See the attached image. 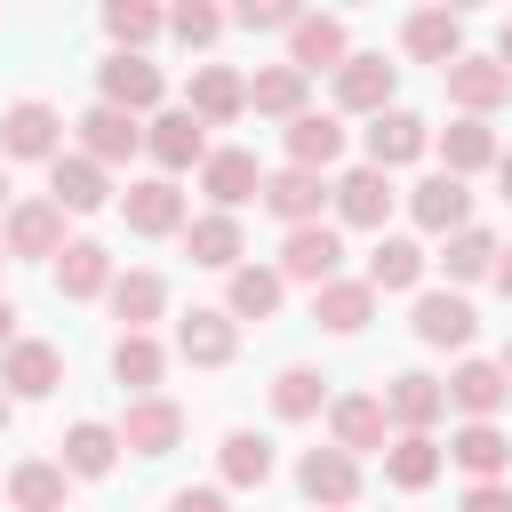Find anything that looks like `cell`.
<instances>
[{"label":"cell","mask_w":512,"mask_h":512,"mask_svg":"<svg viewBox=\"0 0 512 512\" xmlns=\"http://www.w3.org/2000/svg\"><path fill=\"white\" fill-rule=\"evenodd\" d=\"M504 376H512V344H504Z\"/></svg>","instance_id":"55"},{"label":"cell","mask_w":512,"mask_h":512,"mask_svg":"<svg viewBox=\"0 0 512 512\" xmlns=\"http://www.w3.org/2000/svg\"><path fill=\"white\" fill-rule=\"evenodd\" d=\"M200 128H224V120H240L248 112V80L232 72V64H200L192 72V104H184Z\"/></svg>","instance_id":"9"},{"label":"cell","mask_w":512,"mask_h":512,"mask_svg":"<svg viewBox=\"0 0 512 512\" xmlns=\"http://www.w3.org/2000/svg\"><path fill=\"white\" fill-rule=\"evenodd\" d=\"M48 200H56L64 216H88V208L112 200V184H104V168H96L88 152H56V160H48Z\"/></svg>","instance_id":"5"},{"label":"cell","mask_w":512,"mask_h":512,"mask_svg":"<svg viewBox=\"0 0 512 512\" xmlns=\"http://www.w3.org/2000/svg\"><path fill=\"white\" fill-rule=\"evenodd\" d=\"M448 96L464 104V120H480V112H496V104L512 96V72H504L496 56H456V64H448Z\"/></svg>","instance_id":"8"},{"label":"cell","mask_w":512,"mask_h":512,"mask_svg":"<svg viewBox=\"0 0 512 512\" xmlns=\"http://www.w3.org/2000/svg\"><path fill=\"white\" fill-rule=\"evenodd\" d=\"M0 432H8V392H0Z\"/></svg>","instance_id":"53"},{"label":"cell","mask_w":512,"mask_h":512,"mask_svg":"<svg viewBox=\"0 0 512 512\" xmlns=\"http://www.w3.org/2000/svg\"><path fill=\"white\" fill-rule=\"evenodd\" d=\"M496 64L512 72V16H504V40H496Z\"/></svg>","instance_id":"50"},{"label":"cell","mask_w":512,"mask_h":512,"mask_svg":"<svg viewBox=\"0 0 512 512\" xmlns=\"http://www.w3.org/2000/svg\"><path fill=\"white\" fill-rule=\"evenodd\" d=\"M8 496L24 512H64V464H16L8 472Z\"/></svg>","instance_id":"41"},{"label":"cell","mask_w":512,"mask_h":512,"mask_svg":"<svg viewBox=\"0 0 512 512\" xmlns=\"http://www.w3.org/2000/svg\"><path fill=\"white\" fill-rule=\"evenodd\" d=\"M0 200H8V168H0Z\"/></svg>","instance_id":"54"},{"label":"cell","mask_w":512,"mask_h":512,"mask_svg":"<svg viewBox=\"0 0 512 512\" xmlns=\"http://www.w3.org/2000/svg\"><path fill=\"white\" fill-rule=\"evenodd\" d=\"M392 80H400V72H392L384 56H344V72H336V104L376 120V112H392Z\"/></svg>","instance_id":"14"},{"label":"cell","mask_w":512,"mask_h":512,"mask_svg":"<svg viewBox=\"0 0 512 512\" xmlns=\"http://www.w3.org/2000/svg\"><path fill=\"white\" fill-rule=\"evenodd\" d=\"M408 328H416V344H448L456 352V344H472V304L448 296V288H432V296H416V320Z\"/></svg>","instance_id":"25"},{"label":"cell","mask_w":512,"mask_h":512,"mask_svg":"<svg viewBox=\"0 0 512 512\" xmlns=\"http://www.w3.org/2000/svg\"><path fill=\"white\" fill-rule=\"evenodd\" d=\"M184 256L208 264V272H240V224L216 208V216H192L184 224Z\"/></svg>","instance_id":"27"},{"label":"cell","mask_w":512,"mask_h":512,"mask_svg":"<svg viewBox=\"0 0 512 512\" xmlns=\"http://www.w3.org/2000/svg\"><path fill=\"white\" fill-rule=\"evenodd\" d=\"M368 312H376V288H368V280H328V288H312V320L336 328V336H360Z\"/></svg>","instance_id":"24"},{"label":"cell","mask_w":512,"mask_h":512,"mask_svg":"<svg viewBox=\"0 0 512 512\" xmlns=\"http://www.w3.org/2000/svg\"><path fill=\"white\" fill-rule=\"evenodd\" d=\"M200 192L232 216L240 200H264V176H256V152H208L200 160Z\"/></svg>","instance_id":"17"},{"label":"cell","mask_w":512,"mask_h":512,"mask_svg":"<svg viewBox=\"0 0 512 512\" xmlns=\"http://www.w3.org/2000/svg\"><path fill=\"white\" fill-rule=\"evenodd\" d=\"M168 512H232V504H224V488H176Z\"/></svg>","instance_id":"48"},{"label":"cell","mask_w":512,"mask_h":512,"mask_svg":"<svg viewBox=\"0 0 512 512\" xmlns=\"http://www.w3.org/2000/svg\"><path fill=\"white\" fill-rule=\"evenodd\" d=\"M336 216H344V224H384V216H392V176H384V168H352V176L336 184Z\"/></svg>","instance_id":"29"},{"label":"cell","mask_w":512,"mask_h":512,"mask_svg":"<svg viewBox=\"0 0 512 512\" xmlns=\"http://www.w3.org/2000/svg\"><path fill=\"white\" fill-rule=\"evenodd\" d=\"M112 456H120V432H112V424H72V432H64V472H72V480H104Z\"/></svg>","instance_id":"32"},{"label":"cell","mask_w":512,"mask_h":512,"mask_svg":"<svg viewBox=\"0 0 512 512\" xmlns=\"http://www.w3.org/2000/svg\"><path fill=\"white\" fill-rule=\"evenodd\" d=\"M344 16H304L296 32H288V64L312 80V72H344Z\"/></svg>","instance_id":"13"},{"label":"cell","mask_w":512,"mask_h":512,"mask_svg":"<svg viewBox=\"0 0 512 512\" xmlns=\"http://www.w3.org/2000/svg\"><path fill=\"white\" fill-rule=\"evenodd\" d=\"M336 152H344V128H336L328 112H304V120H288V168H312V176H320Z\"/></svg>","instance_id":"30"},{"label":"cell","mask_w":512,"mask_h":512,"mask_svg":"<svg viewBox=\"0 0 512 512\" xmlns=\"http://www.w3.org/2000/svg\"><path fill=\"white\" fill-rule=\"evenodd\" d=\"M384 400H368V392H344L336 408H328V432H336V448L344 456H368V448H384Z\"/></svg>","instance_id":"21"},{"label":"cell","mask_w":512,"mask_h":512,"mask_svg":"<svg viewBox=\"0 0 512 512\" xmlns=\"http://www.w3.org/2000/svg\"><path fill=\"white\" fill-rule=\"evenodd\" d=\"M416 280H424V248H416V240H376V256H368V288L392 296V288H416Z\"/></svg>","instance_id":"39"},{"label":"cell","mask_w":512,"mask_h":512,"mask_svg":"<svg viewBox=\"0 0 512 512\" xmlns=\"http://www.w3.org/2000/svg\"><path fill=\"white\" fill-rule=\"evenodd\" d=\"M224 312H232V320H272V312H280V272L240 264V272H232V288H224Z\"/></svg>","instance_id":"34"},{"label":"cell","mask_w":512,"mask_h":512,"mask_svg":"<svg viewBox=\"0 0 512 512\" xmlns=\"http://www.w3.org/2000/svg\"><path fill=\"white\" fill-rule=\"evenodd\" d=\"M56 288H64V296H104V288H112V256H104V240H72V248L56 256Z\"/></svg>","instance_id":"31"},{"label":"cell","mask_w":512,"mask_h":512,"mask_svg":"<svg viewBox=\"0 0 512 512\" xmlns=\"http://www.w3.org/2000/svg\"><path fill=\"white\" fill-rule=\"evenodd\" d=\"M440 408H448V384H440V376H424V368H408V376H392V384H384V416H392L400 432H432V424H440Z\"/></svg>","instance_id":"6"},{"label":"cell","mask_w":512,"mask_h":512,"mask_svg":"<svg viewBox=\"0 0 512 512\" xmlns=\"http://www.w3.org/2000/svg\"><path fill=\"white\" fill-rule=\"evenodd\" d=\"M144 144V120L136 112H120V104H96V112H80V152L104 168V160H128Z\"/></svg>","instance_id":"15"},{"label":"cell","mask_w":512,"mask_h":512,"mask_svg":"<svg viewBox=\"0 0 512 512\" xmlns=\"http://www.w3.org/2000/svg\"><path fill=\"white\" fill-rule=\"evenodd\" d=\"M160 304H168V280L160 272H120L112 280V312L128 320V336H144V320H160Z\"/></svg>","instance_id":"35"},{"label":"cell","mask_w":512,"mask_h":512,"mask_svg":"<svg viewBox=\"0 0 512 512\" xmlns=\"http://www.w3.org/2000/svg\"><path fill=\"white\" fill-rule=\"evenodd\" d=\"M408 216L424 224V232H464L472 224V192H464V176H424L416 192H408Z\"/></svg>","instance_id":"10"},{"label":"cell","mask_w":512,"mask_h":512,"mask_svg":"<svg viewBox=\"0 0 512 512\" xmlns=\"http://www.w3.org/2000/svg\"><path fill=\"white\" fill-rule=\"evenodd\" d=\"M216 464H224L232 488H264V480H272V440H264V432H224Z\"/></svg>","instance_id":"37"},{"label":"cell","mask_w":512,"mask_h":512,"mask_svg":"<svg viewBox=\"0 0 512 512\" xmlns=\"http://www.w3.org/2000/svg\"><path fill=\"white\" fill-rule=\"evenodd\" d=\"M272 408H280V416H312V408H320V376H312V368H280V376H272Z\"/></svg>","instance_id":"44"},{"label":"cell","mask_w":512,"mask_h":512,"mask_svg":"<svg viewBox=\"0 0 512 512\" xmlns=\"http://www.w3.org/2000/svg\"><path fill=\"white\" fill-rule=\"evenodd\" d=\"M504 392H512V376H504V360H464L456 376H448V400L472 416V424H488L496 408H504Z\"/></svg>","instance_id":"20"},{"label":"cell","mask_w":512,"mask_h":512,"mask_svg":"<svg viewBox=\"0 0 512 512\" xmlns=\"http://www.w3.org/2000/svg\"><path fill=\"white\" fill-rule=\"evenodd\" d=\"M160 24H168V16H160V8H144V0H112V8H104V32L120 40V56H136Z\"/></svg>","instance_id":"42"},{"label":"cell","mask_w":512,"mask_h":512,"mask_svg":"<svg viewBox=\"0 0 512 512\" xmlns=\"http://www.w3.org/2000/svg\"><path fill=\"white\" fill-rule=\"evenodd\" d=\"M424 144H432V128H424L416 112H376V120H368V168H384V176L408 168Z\"/></svg>","instance_id":"16"},{"label":"cell","mask_w":512,"mask_h":512,"mask_svg":"<svg viewBox=\"0 0 512 512\" xmlns=\"http://www.w3.org/2000/svg\"><path fill=\"white\" fill-rule=\"evenodd\" d=\"M160 368H168V352H160L152 336H120V344H112V376H120L128 392H144V400H152Z\"/></svg>","instance_id":"40"},{"label":"cell","mask_w":512,"mask_h":512,"mask_svg":"<svg viewBox=\"0 0 512 512\" xmlns=\"http://www.w3.org/2000/svg\"><path fill=\"white\" fill-rule=\"evenodd\" d=\"M184 440V408L176 400H128V416H120V448L128 456H168Z\"/></svg>","instance_id":"7"},{"label":"cell","mask_w":512,"mask_h":512,"mask_svg":"<svg viewBox=\"0 0 512 512\" xmlns=\"http://www.w3.org/2000/svg\"><path fill=\"white\" fill-rule=\"evenodd\" d=\"M384 480L408 488V496L432 488V480H440V440H432V432H400V440L384 448Z\"/></svg>","instance_id":"28"},{"label":"cell","mask_w":512,"mask_h":512,"mask_svg":"<svg viewBox=\"0 0 512 512\" xmlns=\"http://www.w3.org/2000/svg\"><path fill=\"white\" fill-rule=\"evenodd\" d=\"M168 32H176V40H184V48H208V40H216V32H224V16H216V8H200V0H184V8H176V16H168Z\"/></svg>","instance_id":"45"},{"label":"cell","mask_w":512,"mask_h":512,"mask_svg":"<svg viewBox=\"0 0 512 512\" xmlns=\"http://www.w3.org/2000/svg\"><path fill=\"white\" fill-rule=\"evenodd\" d=\"M336 264H344V240H336L328 224H296V232L280 240V280H312V288H328Z\"/></svg>","instance_id":"3"},{"label":"cell","mask_w":512,"mask_h":512,"mask_svg":"<svg viewBox=\"0 0 512 512\" xmlns=\"http://www.w3.org/2000/svg\"><path fill=\"white\" fill-rule=\"evenodd\" d=\"M400 40H408V56H424V64H440V72H448V64L464 56V24H456L448 8H416V16L400 24Z\"/></svg>","instance_id":"22"},{"label":"cell","mask_w":512,"mask_h":512,"mask_svg":"<svg viewBox=\"0 0 512 512\" xmlns=\"http://www.w3.org/2000/svg\"><path fill=\"white\" fill-rule=\"evenodd\" d=\"M496 256H504V248H496L480 224H464V232L448 240V256H440V264H448V280H480V272H496Z\"/></svg>","instance_id":"43"},{"label":"cell","mask_w":512,"mask_h":512,"mask_svg":"<svg viewBox=\"0 0 512 512\" xmlns=\"http://www.w3.org/2000/svg\"><path fill=\"white\" fill-rule=\"evenodd\" d=\"M232 344H240L232 312H184V320H176V352H184L192 368H224Z\"/></svg>","instance_id":"19"},{"label":"cell","mask_w":512,"mask_h":512,"mask_svg":"<svg viewBox=\"0 0 512 512\" xmlns=\"http://www.w3.org/2000/svg\"><path fill=\"white\" fill-rule=\"evenodd\" d=\"M120 216H128V232H144V240L184 232V192H176V176H144V184H128V192H120Z\"/></svg>","instance_id":"2"},{"label":"cell","mask_w":512,"mask_h":512,"mask_svg":"<svg viewBox=\"0 0 512 512\" xmlns=\"http://www.w3.org/2000/svg\"><path fill=\"white\" fill-rule=\"evenodd\" d=\"M64 208L56 200H16L8 208V256H64Z\"/></svg>","instance_id":"11"},{"label":"cell","mask_w":512,"mask_h":512,"mask_svg":"<svg viewBox=\"0 0 512 512\" xmlns=\"http://www.w3.org/2000/svg\"><path fill=\"white\" fill-rule=\"evenodd\" d=\"M8 344H16V304L0 296V352H8Z\"/></svg>","instance_id":"49"},{"label":"cell","mask_w":512,"mask_h":512,"mask_svg":"<svg viewBox=\"0 0 512 512\" xmlns=\"http://www.w3.org/2000/svg\"><path fill=\"white\" fill-rule=\"evenodd\" d=\"M144 144H152L160 168H192V160H208V128H200L192 112H160V120L144 128Z\"/></svg>","instance_id":"26"},{"label":"cell","mask_w":512,"mask_h":512,"mask_svg":"<svg viewBox=\"0 0 512 512\" xmlns=\"http://www.w3.org/2000/svg\"><path fill=\"white\" fill-rule=\"evenodd\" d=\"M496 176H504V200H512V152H496Z\"/></svg>","instance_id":"52"},{"label":"cell","mask_w":512,"mask_h":512,"mask_svg":"<svg viewBox=\"0 0 512 512\" xmlns=\"http://www.w3.org/2000/svg\"><path fill=\"white\" fill-rule=\"evenodd\" d=\"M448 456H456V464H464L472 480H496V472L512 464V440H504L496 424H464V432L448 440Z\"/></svg>","instance_id":"36"},{"label":"cell","mask_w":512,"mask_h":512,"mask_svg":"<svg viewBox=\"0 0 512 512\" xmlns=\"http://www.w3.org/2000/svg\"><path fill=\"white\" fill-rule=\"evenodd\" d=\"M296 488H304L320 512H344V504L360 496V464H352L344 448H304V464H296Z\"/></svg>","instance_id":"4"},{"label":"cell","mask_w":512,"mask_h":512,"mask_svg":"<svg viewBox=\"0 0 512 512\" xmlns=\"http://www.w3.org/2000/svg\"><path fill=\"white\" fill-rule=\"evenodd\" d=\"M96 88H104V104H120V112H152V104H160V64L112 56V64L96 72Z\"/></svg>","instance_id":"23"},{"label":"cell","mask_w":512,"mask_h":512,"mask_svg":"<svg viewBox=\"0 0 512 512\" xmlns=\"http://www.w3.org/2000/svg\"><path fill=\"white\" fill-rule=\"evenodd\" d=\"M248 104L272 112V120H304V72H296V64H264V72L248 80Z\"/></svg>","instance_id":"33"},{"label":"cell","mask_w":512,"mask_h":512,"mask_svg":"<svg viewBox=\"0 0 512 512\" xmlns=\"http://www.w3.org/2000/svg\"><path fill=\"white\" fill-rule=\"evenodd\" d=\"M440 160H448V176H472V168H488V160H496V136H488V120H448V128H440Z\"/></svg>","instance_id":"38"},{"label":"cell","mask_w":512,"mask_h":512,"mask_svg":"<svg viewBox=\"0 0 512 512\" xmlns=\"http://www.w3.org/2000/svg\"><path fill=\"white\" fill-rule=\"evenodd\" d=\"M320 200H328V184L312 176V168H280V176H264V208L296 232V224H320Z\"/></svg>","instance_id":"18"},{"label":"cell","mask_w":512,"mask_h":512,"mask_svg":"<svg viewBox=\"0 0 512 512\" xmlns=\"http://www.w3.org/2000/svg\"><path fill=\"white\" fill-rule=\"evenodd\" d=\"M496 288H504V296H512V248H504V256H496Z\"/></svg>","instance_id":"51"},{"label":"cell","mask_w":512,"mask_h":512,"mask_svg":"<svg viewBox=\"0 0 512 512\" xmlns=\"http://www.w3.org/2000/svg\"><path fill=\"white\" fill-rule=\"evenodd\" d=\"M240 24H248V32H280V24L296 32V24H304V8H296V0H248V8H240Z\"/></svg>","instance_id":"46"},{"label":"cell","mask_w":512,"mask_h":512,"mask_svg":"<svg viewBox=\"0 0 512 512\" xmlns=\"http://www.w3.org/2000/svg\"><path fill=\"white\" fill-rule=\"evenodd\" d=\"M464 512H512V488H496V480H472V488H464Z\"/></svg>","instance_id":"47"},{"label":"cell","mask_w":512,"mask_h":512,"mask_svg":"<svg viewBox=\"0 0 512 512\" xmlns=\"http://www.w3.org/2000/svg\"><path fill=\"white\" fill-rule=\"evenodd\" d=\"M56 376H64V360H56V344H40V336H16V344L0 352V384H8L16 400L56 392Z\"/></svg>","instance_id":"12"},{"label":"cell","mask_w":512,"mask_h":512,"mask_svg":"<svg viewBox=\"0 0 512 512\" xmlns=\"http://www.w3.org/2000/svg\"><path fill=\"white\" fill-rule=\"evenodd\" d=\"M0 152H8V160H56V152H64L56 104H40V96L8 104V112H0Z\"/></svg>","instance_id":"1"}]
</instances>
